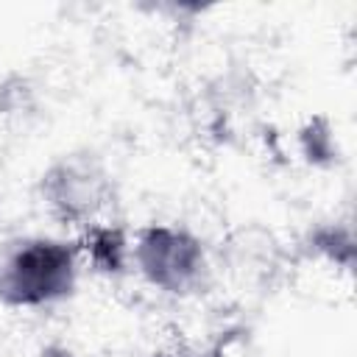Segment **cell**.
I'll return each mask as SVG.
<instances>
[{
	"label": "cell",
	"instance_id": "obj_3",
	"mask_svg": "<svg viewBox=\"0 0 357 357\" xmlns=\"http://www.w3.org/2000/svg\"><path fill=\"white\" fill-rule=\"evenodd\" d=\"M42 198L56 218L86 229L114 204V184L98 159L73 153L45 170Z\"/></svg>",
	"mask_w": 357,
	"mask_h": 357
},
{
	"label": "cell",
	"instance_id": "obj_1",
	"mask_svg": "<svg viewBox=\"0 0 357 357\" xmlns=\"http://www.w3.org/2000/svg\"><path fill=\"white\" fill-rule=\"evenodd\" d=\"M78 245L53 237H17L0 245V304L36 310L73 296Z\"/></svg>",
	"mask_w": 357,
	"mask_h": 357
},
{
	"label": "cell",
	"instance_id": "obj_5",
	"mask_svg": "<svg viewBox=\"0 0 357 357\" xmlns=\"http://www.w3.org/2000/svg\"><path fill=\"white\" fill-rule=\"evenodd\" d=\"M151 357H220L218 351H198V349H162Z\"/></svg>",
	"mask_w": 357,
	"mask_h": 357
},
{
	"label": "cell",
	"instance_id": "obj_2",
	"mask_svg": "<svg viewBox=\"0 0 357 357\" xmlns=\"http://www.w3.org/2000/svg\"><path fill=\"white\" fill-rule=\"evenodd\" d=\"M131 259L151 287L170 296L198 293L209 276L204 243L192 231L170 223L139 229L131 245Z\"/></svg>",
	"mask_w": 357,
	"mask_h": 357
},
{
	"label": "cell",
	"instance_id": "obj_4",
	"mask_svg": "<svg viewBox=\"0 0 357 357\" xmlns=\"http://www.w3.org/2000/svg\"><path fill=\"white\" fill-rule=\"evenodd\" d=\"M75 245H78V254H84L89 259V265L98 273H106V276L123 273L128 259H131L128 234H126V229H120L114 223H92V226H86Z\"/></svg>",
	"mask_w": 357,
	"mask_h": 357
},
{
	"label": "cell",
	"instance_id": "obj_6",
	"mask_svg": "<svg viewBox=\"0 0 357 357\" xmlns=\"http://www.w3.org/2000/svg\"><path fill=\"white\" fill-rule=\"evenodd\" d=\"M36 357H75V354H73L67 346H61V343H50V346H45Z\"/></svg>",
	"mask_w": 357,
	"mask_h": 357
}]
</instances>
